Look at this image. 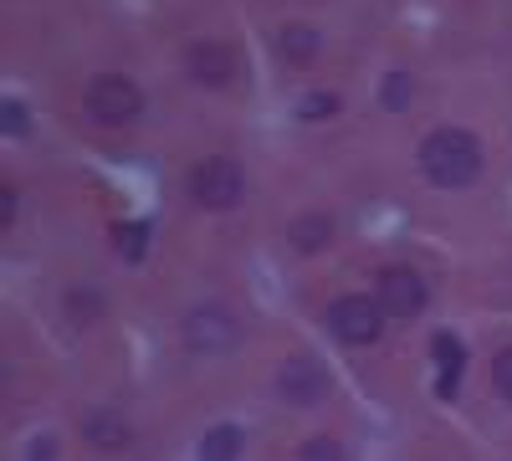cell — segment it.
Here are the masks:
<instances>
[{"instance_id": "obj_1", "label": "cell", "mask_w": 512, "mask_h": 461, "mask_svg": "<svg viewBox=\"0 0 512 461\" xmlns=\"http://www.w3.org/2000/svg\"><path fill=\"white\" fill-rule=\"evenodd\" d=\"M420 175L441 185V190H461L482 175V144L466 129H436L420 144Z\"/></svg>"}, {"instance_id": "obj_2", "label": "cell", "mask_w": 512, "mask_h": 461, "mask_svg": "<svg viewBox=\"0 0 512 461\" xmlns=\"http://www.w3.org/2000/svg\"><path fill=\"white\" fill-rule=\"evenodd\" d=\"M82 103H88V118L108 123V129H118V123H134V118L144 113V93H139L128 77H118V72L93 77L88 93H82Z\"/></svg>"}, {"instance_id": "obj_3", "label": "cell", "mask_w": 512, "mask_h": 461, "mask_svg": "<svg viewBox=\"0 0 512 461\" xmlns=\"http://www.w3.org/2000/svg\"><path fill=\"white\" fill-rule=\"evenodd\" d=\"M241 190H246V175L226 154H210L190 170V195L205 205V211H231V205L241 200Z\"/></svg>"}, {"instance_id": "obj_4", "label": "cell", "mask_w": 512, "mask_h": 461, "mask_svg": "<svg viewBox=\"0 0 512 461\" xmlns=\"http://www.w3.org/2000/svg\"><path fill=\"white\" fill-rule=\"evenodd\" d=\"M328 328H333V339H344V344H374L379 328H384V308H379L374 298H359V292H349V298H333Z\"/></svg>"}, {"instance_id": "obj_5", "label": "cell", "mask_w": 512, "mask_h": 461, "mask_svg": "<svg viewBox=\"0 0 512 461\" xmlns=\"http://www.w3.org/2000/svg\"><path fill=\"white\" fill-rule=\"evenodd\" d=\"M185 349L190 354H226V349H236V318L226 313V308H195V313H185Z\"/></svg>"}, {"instance_id": "obj_6", "label": "cell", "mask_w": 512, "mask_h": 461, "mask_svg": "<svg viewBox=\"0 0 512 461\" xmlns=\"http://www.w3.org/2000/svg\"><path fill=\"white\" fill-rule=\"evenodd\" d=\"M374 303L384 308V318H415L425 308V282L410 267H384L374 282Z\"/></svg>"}, {"instance_id": "obj_7", "label": "cell", "mask_w": 512, "mask_h": 461, "mask_svg": "<svg viewBox=\"0 0 512 461\" xmlns=\"http://www.w3.org/2000/svg\"><path fill=\"white\" fill-rule=\"evenodd\" d=\"M277 390H282V400H287V405H318V400L328 395V374H323V364H318V359L297 354V359H287V364H282Z\"/></svg>"}, {"instance_id": "obj_8", "label": "cell", "mask_w": 512, "mask_h": 461, "mask_svg": "<svg viewBox=\"0 0 512 461\" xmlns=\"http://www.w3.org/2000/svg\"><path fill=\"white\" fill-rule=\"evenodd\" d=\"M185 67H190V77L200 82V88H226V82L236 77V52L226 47V41H195V47L185 52Z\"/></svg>"}, {"instance_id": "obj_9", "label": "cell", "mask_w": 512, "mask_h": 461, "mask_svg": "<svg viewBox=\"0 0 512 461\" xmlns=\"http://www.w3.org/2000/svg\"><path fill=\"white\" fill-rule=\"evenodd\" d=\"M277 47H282V57H287L292 67H308V62L318 57V31H313V26H287V31L277 36Z\"/></svg>"}, {"instance_id": "obj_10", "label": "cell", "mask_w": 512, "mask_h": 461, "mask_svg": "<svg viewBox=\"0 0 512 461\" xmlns=\"http://www.w3.org/2000/svg\"><path fill=\"white\" fill-rule=\"evenodd\" d=\"M82 431H88V441H93V446H103V451H118V446H128V426L118 421V415H108V410H103V415L93 410L88 421H82Z\"/></svg>"}, {"instance_id": "obj_11", "label": "cell", "mask_w": 512, "mask_h": 461, "mask_svg": "<svg viewBox=\"0 0 512 461\" xmlns=\"http://www.w3.org/2000/svg\"><path fill=\"white\" fill-rule=\"evenodd\" d=\"M436 359H441V395H451L456 374H461V364H466V354H461V344L451 339V333H436Z\"/></svg>"}, {"instance_id": "obj_12", "label": "cell", "mask_w": 512, "mask_h": 461, "mask_svg": "<svg viewBox=\"0 0 512 461\" xmlns=\"http://www.w3.org/2000/svg\"><path fill=\"white\" fill-rule=\"evenodd\" d=\"M236 451H241V431L236 426H216L205 436V446H200V461H236Z\"/></svg>"}, {"instance_id": "obj_13", "label": "cell", "mask_w": 512, "mask_h": 461, "mask_svg": "<svg viewBox=\"0 0 512 461\" xmlns=\"http://www.w3.org/2000/svg\"><path fill=\"white\" fill-rule=\"evenodd\" d=\"M113 246H118L123 262H139L144 251H149V231L139 221H123V226H113Z\"/></svg>"}, {"instance_id": "obj_14", "label": "cell", "mask_w": 512, "mask_h": 461, "mask_svg": "<svg viewBox=\"0 0 512 461\" xmlns=\"http://www.w3.org/2000/svg\"><path fill=\"white\" fill-rule=\"evenodd\" d=\"M328 231H333L328 216H303V221L292 226V246H297V251H318V246L328 241Z\"/></svg>"}, {"instance_id": "obj_15", "label": "cell", "mask_w": 512, "mask_h": 461, "mask_svg": "<svg viewBox=\"0 0 512 461\" xmlns=\"http://www.w3.org/2000/svg\"><path fill=\"white\" fill-rule=\"evenodd\" d=\"M379 103L400 113V108L410 103V77H405V72H395V77H390V82H384V88H379Z\"/></svg>"}, {"instance_id": "obj_16", "label": "cell", "mask_w": 512, "mask_h": 461, "mask_svg": "<svg viewBox=\"0 0 512 461\" xmlns=\"http://www.w3.org/2000/svg\"><path fill=\"white\" fill-rule=\"evenodd\" d=\"M492 385H497L502 400H512V349L497 354V364H492Z\"/></svg>"}, {"instance_id": "obj_17", "label": "cell", "mask_w": 512, "mask_h": 461, "mask_svg": "<svg viewBox=\"0 0 512 461\" xmlns=\"http://www.w3.org/2000/svg\"><path fill=\"white\" fill-rule=\"evenodd\" d=\"M333 108H338V98H333V93H308L297 113H303V118H328Z\"/></svg>"}, {"instance_id": "obj_18", "label": "cell", "mask_w": 512, "mask_h": 461, "mask_svg": "<svg viewBox=\"0 0 512 461\" xmlns=\"http://www.w3.org/2000/svg\"><path fill=\"white\" fill-rule=\"evenodd\" d=\"M303 461H338V446L333 441H313V446H303Z\"/></svg>"}, {"instance_id": "obj_19", "label": "cell", "mask_w": 512, "mask_h": 461, "mask_svg": "<svg viewBox=\"0 0 512 461\" xmlns=\"http://www.w3.org/2000/svg\"><path fill=\"white\" fill-rule=\"evenodd\" d=\"M6 134H26V108L6 103Z\"/></svg>"}, {"instance_id": "obj_20", "label": "cell", "mask_w": 512, "mask_h": 461, "mask_svg": "<svg viewBox=\"0 0 512 461\" xmlns=\"http://www.w3.org/2000/svg\"><path fill=\"white\" fill-rule=\"evenodd\" d=\"M0 200H6V205H0V216H6V226L16 221V190L6 185V190H0Z\"/></svg>"}]
</instances>
